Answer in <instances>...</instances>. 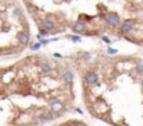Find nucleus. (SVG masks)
<instances>
[{"mask_svg":"<svg viewBox=\"0 0 143 126\" xmlns=\"http://www.w3.org/2000/svg\"><path fill=\"white\" fill-rule=\"evenodd\" d=\"M133 27H135V24L132 21H123L121 24V27H119V31L122 34H128V32H131L133 30Z\"/></svg>","mask_w":143,"mask_h":126,"instance_id":"obj_1","label":"nucleus"},{"mask_svg":"<svg viewBox=\"0 0 143 126\" xmlns=\"http://www.w3.org/2000/svg\"><path fill=\"white\" fill-rule=\"evenodd\" d=\"M107 21H108V24H110V25L115 27V25H118V24H119V17H118L115 13H110V14L107 16Z\"/></svg>","mask_w":143,"mask_h":126,"instance_id":"obj_2","label":"nucleus"},{"mask_svg":"<svg viewBox=\"0 0 143 126\" xmlns=\"http://www.w3.org/2000/svg\"><path fill=\"white\" fill-rule=\"evenodd\" d=\"M42 25H44V30H46V31L53 30L55 28V21H53V18H45Z\"/></svg>","mask_w":143,"mask_h":126,"instance_id":"obj_3","label":"nucleus"},{"mask_svg":"<svg viewBox=\"0 0 143 126\" xmlns=\"http://www.w3.org/2000/svg\"><path fill=\"white\" fill-rule=\"evenodd\" d=\"M86 81H87L90 85H93V84H95L98 81V76L95 73H88L87 76H86Z\"/></svg>","mask_w":143,"mask_h":126,"instance_id":"obj_4","label":"nucleus"},{"mask_svg":"<svg viewBox=\"0 0 143 126\" xmlns=\"http://www.w3.org/2000/svg\"><path fill=\"white\" fill-rule=\"evenodd\" d=\"M73 30H74L76 32H84L86 31V25H84L81 21H77L76 24L73 25Z\"/></svg>","mask_w":143,"mask_h":126,"instance_id":"obj_5","label":"nucleus"},{"mask_svg":"<svg viewBox=\"0 0 143 126\" xmlns=\"http://www.w3.org/2000/svg\"><path fill=\"white\" fill-rule=\"evenodd\" d=\"M18 41H20V43H22V45H27L28 41H30V35H28L27 32H22L21 35L18 37Z\"/></svg>","mask_w":143,"mask_h":126,"instance_id":"obj_6","label":"nucleus"},{"mask_svg":"<svg viewBox=\"0 0 143 126\" xmlns=\"http://www.w3.org/2000/svg\"><path fill=\"white\" fill-rule=\"evenodd\" d=\"M63 80L67 81V83H70V81L73 80V74L70 73V72H65V73H63Z\"/></svg>","mask_w":143,"mask_h":126,"instance_id":"obj_7","label":"nucleus"},{"mask_svg":"<svg viewBox=\"0 0 143 126\" xmlns=\"http://www.w3.org/2000/svg\"><path fill=\"white\" fill-rule=\"evenodd\" d=\"M58 108H62V102H60L59 100H55V101L52 102V111H55Z\"/></svg>","mask_w":143,"mask_h":126,"instance_id":"obj_8","label":"nucleus"},{"mask_svg":"<svg viewBox=\"0 0 143 126\" xmlns=\"http://www.w3.org/2000/svg\"><path fill=\"white\" fill-rule=\"evenodd\" d=\"M41 69H42L44 73H49V72H51V66H49V64H42Z\"/></svg>","mask_w":143,"mask_h":126,"instance_id":"obj_9","label":"nucleus"},{"mask_svg":"<svg viewBox=\"0 0 143 126\" xmlns=\"http://www.w3.org/2000/svg\"><path fill=\"white\" fill-rule=\"evenodd\" d=\"M41 45H42V43H35V45H31V49H34V51H37V49H38V48H39Z\"/></svg>","mask_w":143,"mask_h":126,"instance_id":"obj_10","label":"nucleus"},{"mask_svg":"<svg viewBox=\"0 0 143 126\" xmlns=\"http://www.w3.org/2000/svg\"><path fill=\"white\" fill-rule=\"evenodd\" d=\"M72 41H74V42H80V41H81V38H80V37H72Z\"/></svg>","mask_w":143,"mask_h":126,"instance_id":"obj_11","label":"nucleus"},{"mask_svg":"<svg viewBox=\"0 0 143 126\" xmlns=\"http://www.w3.org/2000/svg\"><path fill=\"white\" fill-rule=\"evenodd\" d=\"M142 70H143V66H138L136 67V73H142Z\"/></svg>","mask_w":143,"mask_h":126,"instance_id":"obj_12","label":"nucleus"},{"mask_svg":"<svg viewBox=\"0 0 143 126\" xmlns=\"http://www.w3.org/2000/svg\"><path fill=\"white\" fill-rule=\"evenodd\" d=\"M108 53H117V51H115V49H111V48H110V49H108Z\"/></svg>","mask_w":143,"mask_h":126,"instance_id":"obj_13","label":"nucleus"},{"mask_svg":"<svg viewBox=\"0 0 143 126\" xmlns=\"http://www.w3.org/2000/svg\"><path fill=\"white\" fill-rule=\"evenodd\" d=\"M142 84H143V81H142Z\"/></svg>","mask_w":143,"mask_h":126,"instance_id":"obj_14","label":"nucleus"}]
</instances>
